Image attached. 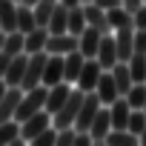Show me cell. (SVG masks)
I'll use <instances>...</instances> for the list:
<instances>
[{"instance_id": "1", "label": "cell", "mask_w": 146, "mask_h": 146, "mask_svg": "<svg viewBox=\"0 0 146 146\" xmlns=\"http://www.w3.org/2000/svg\"><path fill=\"white\" fill-rule=\"evenodd\" d=\"M46 92H49V86H35V89H26L23 92V98H20V106H17V112H15V120H26V117H32L35 112H40L43 106H46Z\"/></svg>"}, {"instance_id": "2", "label": "cell", "mask_w": 146, "mask_h": 146, "mask_svg": "<svg viewBox=\"0 0 146 146\" xmlns=\"http://www.w3.org/2000/svg\"><path fill=\"white\" fill-rule=\"evenodd\" d=\"M46 57H49L46 49L29 54V63H26V72H23V80H20V89H23V92L43 83V66H46Z\"/></svg>"}, {"instance_id": "3", "label": "cell", "mask_w": 146, "mask_h": 146, "mask_svg": "<svg viewBox=\"0 0 146 146\" xmlns=\"http://www.w3.org/2000/svg\"><path fill=\"white\" fill-rule=\"evenodd\" d=\"M46 126H52V115L46 112V109H40V112H35L32 117H26V120H20V137L26 140V143H32Z\"/></svg>"}, {"instance_id": "4", "label": "cell", "mask_w": 146, "mask_h": 146, "mask_svg": "<svg viewBox=\"0 0 146 146\" xmlns=\"http://www.w3.org/2000/svg\"><path fill=\"white\" fill-rule=\"evenodd\" d=\"M100 75H103L100 60H98V57H86V63H83V69H80V75H78L75 86H78V89H83V92H95V86H98Z\"/></svg>"}, {"instance_id": "5", "label": "cell", "mask_w": 146, "mask_h": 146, "mask_svg": "<svg viewBox=\"0 0 146 146\" xmlns=\"http://www.w3.org/2000/svg\"><path fill=\"white\" fill-rule=\"evenodd\" d=\"M78 35H72V32H60V35H52L49 32V40H46V52L49 54H69V52H75L78 49Z\"/></svg>"}, {"instance_id": "6", "label": "cell", "mask_w": 146, "mask_h": 146, "mask_svg": "<svg viewBox=\"0 0 146 146\" xmlns=\"http://www.w3.org/2000/svg\"><path fill=\"white\" fill-rule=\"evenodd\" d=\"M72 89H75V86H72V83H66V80H60V83H54V86H49V92H46V112L49 115H54L63 103H66V98L72 95Z\"/></svg>"}, {"instance_id": "7", "label": "cell", "mask_w": 146, "mask_h": 146, "mask_svg": "<svg viewBox=\"0 0 146 146\" xmlns=\"http://www.w3.org/2000/svg\"><path fill=\"white\" fill-rule=\"evenodd\" d=\"M20 98H23V89L20 86H6L3 98H0V123L15 117V112L20 106Z\"/></svg>"}, {"instance_id": "8", "label": "cell", "mask_w": 146, "mask_h": 146, "mask_svg": "<svg viewBox=\"0 0 146 146\" xmlns=\"http://www.w3.org/2000/svg\"><path fill=\"white\" fill-rule=\"evenodd\" d=\"M83 63H86V54H83L80 49L69 52V54H63V80L75 86V80H78V75H80Z\"/></svg>"}, {"instance_id": "9", "label": "cell", "mask_w": 146, "mask_h": 146, "mask_svg": "<svg viewBox=\"0 0 146 146\" xmlns=\"http://www.w3.org/2000/svg\"><path fill=\"white\" fill-rule=\"evenodd\" d=\"M78 49L86 54V57H95L98 54V49H100V40H103V32L100 29H95V26H86L80 35H78Z\"/></svg>"}, {"instance_id": "10", "label": "cell", "mask_w": 146, "mask_h": 146, "mask_svg": "<svg viewBox=\"0 0 146 146\" xmlns=\"http://www.w3.org/2000/svg\"><path fill=\"white\" fill-rule=\"evenodd\" d=\"M95 92H98V98H100V103H103V106H109L112 100H117V98H120V92H117V86H115V78H112V69H103V75H100V80H98Z\"/></svg>"}, {"instance_id": "11", "label": "cell", "mask_w": 146, "mask_h": 146, "mask_svg": "<svg viewBox=\"0 0 146 146\" xmlns=\"http://www.w3.org/2000/svg\"><path fill=\"white\" fill-rule=\"evenodd\" d=\"M80 6H83V3H80ZM83 12H86V26H95V29H100L103 35H109V32H112L106 9H100V6L95 3V0H92V3H86V6H83Z\"/></svg>"}, {"instance_id": "12", "label": "cell", "mask_w": 146, "mask_h": 146, "mask_svg": "<svg viewBox=\"0 0 146 146\" xmlns=\"http://www.w3.org/2000/svg\"><path fill=\"white\" fill-rule=\"evenodd\" d=\"M89 132H92L95 143H103L106 140V135L112 132V112H109V106H100V112L95 115V120L89 126Z\"/></svg>"}, {"instance_id": "13", "label": "cell", "mask_w": 146, "mask_h": 146, "mask_svg": "<svg viewBox=\"0 0 146 146\" xmlns=\"http://www.w3.org/2000/svg\"><path fill=\"white\" fill-rule=\"evenodd\" d=\"M115 35V49H117V60H129L135 54V29H117Z\"/></svg>"}, {"instance_id": "14", "label": "cell", "mask_w": 146, "mask_h": 146, "mask_svg": "<svg viewBox=\"0 0 146 146\" xmlns=\"http://www.w3.org/2000/svg\"><path fill=\"white\" fill-rule=\"evenodd\" d=\"M109 112H112V129H126L129 126V115H132V106H129V100L120 95L117 100H112L109 103Z\"/></svg>"}, {"instance_id": "15", "label": "cell", "mask_w": 146, "mask_h": 146, "mask_svg": "<svg viewBox=\"0 0 146 146\" xmlns=\"http://www.w3.org/2000/svg\"><path fill=\"white\" fill-rule=\"evenodd\" d=\"M63 80V54H49L43 66V86H54Z\"/></svg>"}, {"instance_id": "16", "label": "cell", "mask_w": 146, "mask_h": 146, "mask_svg": "<svg viewBox=\"0 0 146 146\" xmlns=\"http://www.w3.org/2000/svg\"><path fill=\"white\" fill-rule=\"evenodd\" d=\"M26 63H29V54H26V52H20V54L12 57V63H9V69H6V75H3L6 86H20L23 72H26Z\"/></svg>"}, {"instance_id": "17", "label": "cell", "mask_w": 146, "mask_h": 146, "mask_svg": "<svg viewBox=\"0 0 146 146\" xmlns=\"http://www.w3.org/2000/svg\"><path fill=\"white\" fill-rule=\"evenodd\" d=\"M46 40H49V29H46V26H35L32 32H26V43H23V52H26V54L43 52V49H46Z\"/></svg>"}, {"instance_id": "18", "label": "cell", "mask_w": 146, "mask_h": 146, "mask_svg": "<svg viewBox=\"0 0 146 146\" xmlns=\"http://www.w3.org/2000/svg\"><path fill=\"white\" fill-rule=\"evenodd\" d=\"M98 60H100V66L103 69H112L115 63H117V49H115V35L109 32V35H103V40H100V49H98V54H95Z\"/></svg>"}, {"instance_id": "19", "label": "cell", "mask_w": 146, "mask_h": 146, "mask_svg": "<svg viewBox=\"0 0 146 146\" xmlns=\"http://www.w3.org/2000/svg\"><path fill=\"white\" fill-rule=\"evenodd\" d=\"M106 15H109L112 32H117V29H135V15H132L126 6H115V9H109Z\"/></svg>"}, {"instance_id": "20", "label": "cell", "mask_w": 146, "mask_h": 146, "mask_svg": "<svg viewBox=\"0 0 146 146\" xmlns=\"http://www.w3.org/2000/svg\"><path fill=\"white\" fill-rule=\"evenodd\" d=\"M0 29L3 32L17 29V3L15 0H0Z\"/></svg>"}, {"instance_id": "21", "label": "cell", "mask_w": 146, "mask_h": 146, "mask_svg": "<svg viewBox=\"0 0 146 146\" xmlns=\"http://www.w3.org/2000/svg\"><path fill=\"white\" fill-rule=\"evenodd\" d=\"M103 143H106V146H137L140 137H137L135 132H129V129H112Z\"/></svg>"}, {"instance_id": "22", "label": "cell", "mask_w": 146, "mask_h": 146, "mask_svg": "<svg viewBox=\"0 0 146 146\" xmlns=\"http://www.w3.org/2000/svg\"><path fill=\"white\" fill-rule=\"evenodd\" d=\"M86 29V12H83V6L78 3V6H69V17H66V32H72V35H80Z\"/></svg>"}, {"instance_id": "23", "label": "cell", "mask_w": 146, "mask_h": 146, "mask_svg": "<svg viewBox=\"0 0 146 146\" xmlns=\"http://www.w3.org/2000/svg\"><path fill=\"white\" fill-rule=\"evenodd\" d=\"M37 26V20H35V9L32 6H26V3H17V32H32Z\"/></svg>"}, {"instance_id": "24", "label": "cell", "mask_w": 146, "mask_h": 146, "mask_svg": "<svg viewBox=\"0 0 146 146\" xmlns=\"http://www.w3.org/2000/svg\"><path fill=\"white\" fill-rule=\"evenodd\" d=\"M66 17H69V6H63V3H57L54 6V12H52V17H49V32L52 35H60V32H66Z\"/></svg>"}, {"instance_id": "25", "label": "cell", "mask_w": 146, "mask_h": 146, "mask_svg": "<svg viewBox=\"0 0 146 146\" xmlns=\"http://www.w3.org/2000/svg\"><path fill=\"white\" fill-rule=\"evenodd\" d=\"M20 137V120H3L0 123V146H12Z\"/></svg>"}, {"instance_id": "26", "label": "cell", "mask_w": 146, "mask_h": 146, "mask_svg": "<svg viewBox=\"0 0 146 146\" xmlns=\"http://www.w3.org/2000/svg\"><path fill=\"white\" fill-rule=\"evenodd\" d=\"M23 43H26V35L23 32H6V37H3V52H9V54H20L23 52Z\"/></svg>"}, {"instance_id": "27", "label": "cell", "mask_w": 146, "mask_h": 146, "mask_svg": "<svg viewBox=\"0 0 146 146\" xmlns=\"http://www.w3.org/2000/svg\"><path fill=\"white\" fill-rule=\"evenodd\" d=\"M126 63H129V72H132L135 83H143L146 80V54H132Z\"/></svg>"}, {"instance_id": "28", "label": "cell", "mask_w": 146, "mask_h": 146, "mask_svg": "<svg viewBox=\"0 0 146 146\" xmlns=\"http://www.w3.org/2000/svg\"><path fill=\"white\" fill-rule=\"evenodd\" d=\"M54 6H57V3H49V0H37V3L32 6V9H35V20H37V26H49V17H52Z\"/></svg>"}, {"instance_id": "29", "label": "cell", "mask_w": 146, "mask_h": 146, "mask_svg": "<svg viewBox=\"0 0 146 146\" xmlns=\"http://www.w3.org/2000/svg\"><path fill=\"white\" fill-rule=\"evenodd\" d=\"M123 98L129 100V106H132V109H143V103H146V83H135Z\"/></svg>"}, {"instance_id": "30", "label": "cell", "mask_w": 146, "mask_h": 146, "mask_svg": "<svg viewBox=\"0 0 146 146\" xmlns=\"http://www.w3.org/2000/svg\"><path fill=\"white\" fill-rule=\"evenodd\" d=\"M129 132H135L137 137H140V132L146 129V112L143 109H132V115H129V126H126Z\"/></svg>"}, {"instance_id": "31", "label": "cell", "mask_w": 146, "mask_h": 146, "mask_svg": "<svg viewBox=\"0 0 146 146\" xmlns=\"http://www.w3.org/2000/svg\"><path fill=\"white\" fill-rule=\"evenodd\" d=\"M32 146H57V129H54V126H46V129L32 140Z\"/></svg>"}, {"instance_id": "32", "label": "cell", "mask_w": 146, "mask_h": 146, "mask_svg": "<svg viewBox=\"0 0 146 146\" xmlns=\"http://www.w3.org/2000/svg\"><path fill=\"white\" fill-rule=\"evenodd\" d=\"M75 137H78V129L75 126L57 129V146H75Z\"/></svg>"}, {"instance_id": "33", "label": "cell", "mask_w": 146, "mask_h": 146, "mask_svg": "<svg viewBox=\"0 0 146 146\" xmlns=\"http://www.w3.org/2000/svg\"><path fill=\"white\" fill-rule=\"evenodd\" d=\"M135 54H146V29H135Z\"/></svg>"}, {"instance_id": "34", "label": "cell", "mask_w": 146, "mask_h": 146, "mask_svg": "<svg viewBox=\"0 0 146 146\" xmlns=\"http://www.w3.org/2000/svg\"><path fill=\"white\" fill-rule=\"evenodd\" d=\"M132 15H135V29H146V3H140Z\"/></svg>"}, {"instance_id": "35", "label": "cell", "mask_w": 146, "mask_h": 146, "mask_svg": "<svg viewBox=\"0 0 146 146\" xmlns=\"http://www.w3.org/2000/svg\"><path fill=\"white\" fill-rule=\"evenodd\" d=\"M12 57H15V54H9V52H3V49H0V78L6 75V69H9V63H12Z\"/></svg>"}, {"instance_id": "36", "label": "cell", "mask_w": 146, "mask_h": 146, "mask_svg": "<svg viewBox=\"0 0 146 146\" xmlns=\"http://www.w3.org/2000/svg\"><path fill=\"white\" fill-rule=\"evenodd\" d=\"M95 3H98L100 9H106V12H109V9H115V6H123V0H95Z\"/></svg>"}, {"instance_id": "37", "label": "cell", "mask_w": 146, "mask_h": 146, "mask_svg": "<svg viewBox=\"0 0 146 146\" xmlns=\"http://www.w3.org/2000/svg\"><path fill=\"white\" fill-rule=\"evenodd\" d=\"M140 3H143V0H123V6H126L129 12H135V9H137Z\"/></svg>"}, {"instance_id": "38", "label": "cell", "mask_w": 146, "mask_h": 146, "mask_svg": "<svg viewBox=\"0 0 146 146\" xmlns=\"http://www.w3.org/2000/svg\"><path fill=\"white\" fill-rule=\"evenodd\" d=\"M60 3H63V6H78L80 0H60Z\"/></svg>"}, {"instance_id": "39", "label": "cell", "mask_w": 146, "mask_h": 146, "mask_svg": "<svg viewBox=\"0 0 146 146\" xmlns=\"http://www.w3.org/2000/svg\"><path fill=\"white\" fill-rule=\"evenodd\" d=\"M3 92H6V80L0 78V98H3Z\"/></svg>"}, {"instance_id": "40", "label": "cell", "mask_w": 146, "mask_h": 146, "mask_svg": "<svg viewBox=\"0 0 146 146\" xmlns=\"http://www.w3.org/2000/svg\"><path fill=\"white\" fill-rule=\"evenodd\" d=\"M140 143H143V146H146V129H143V132H140Z\"/></svg>"}, {"instance_id": "41", "label": "cell", "mask_w": 146, "mask_h": 146, "mask_svg": "<svg viewBox=\"0 0 146 146\" xmlns=\"http://www.w3.org/2000/svg\"><path fill=\"white\" fill-rule=\"evenodd\" d=\"M20 3H26V6H35V3H37V0H20Z\"/></svg>"}, {"instance_id": "42", "label": "cell", "mask_w": 146, "mask_h": 146, "mask_svg": "<svg viewBox=\"0 0 146 146\" xmlns=\"http://www.w3.org/2000/svg\"><path fill=\"white\" fill-rule=\"evenodd\" d=\"M3 37H6V32H0V49H3Z\"/></svg>"}, {"instance_id": "43", "label": "cell", "mask_w": 146, "mask_h": 146, "mask_svg": "<svg viewBox=\"0 0 146 146\" xmlns=\"http://www.w3.org/2000/svg\"><path fill=\"white\" fill-rule=\"evenodd\" d=\"M80 3H83V6H86V3H92V0H80Z\"/></svg>"}, {"instance_id": "44", "label": "cell", "mask_w": 146, "mask_h": 146, "mask_svg": "<svg viewBox=\"0 0 146 146\" xmlns=\"http://www.w3.org/2000/svg\"><path fill=\"white\" fill-rule=\"evenodd\" d=\"M49 3H60V0H49Z\"/></svg>"}, {"instance_id": "45", "label": "cell", "mask_w": 146, "mask_h": 146, "mask_svg": "<svg viewBox=\"0 0 146 146\" xmlns=\"http://www.w3.org/2000/svg\"><path fill=\"white\" fill-rule=\"evenodd\" d=\"M143 112H146V103H143Z\"/></svg>"}, {"instance_id": "46", "label": "cell", "mask_w": 146, "mask_h": 146, "mask_svg": "<svg viewBox=\"0 0 146 146\" xmlns=\"http://www.w3.org/2000/svg\"><path fill=\"white\" fill-rule=\"evenodd\" d=\"M15 3H20V0H15Z\"/></svg>"}, {"instance_id": "47", "label": "cell", "mask_w": 146, "mask_h": 146, "mask_svg": "<svg viewBox=\"0 0 146 146\" xmlns=\"http://www.w3.org/2000/svg\"><path fill=\"white\" fill-rule=\"evenodd\" d=\"M143 3H146V0H143Z\"/></svg>"}, {"instance_id": "48", "label": "cell", "mask_w": 146, "mask_h": 146, "mask_svg": "<svg viewBox=\"0 0 146 146\" xmlns=\"http://www.w3.org/2000/svg\"><path fill=\"white\" fill-rule=\"evenodd\" d=\"M0 32H3V29H0Z\"/></svg>"}, {"instance_id": "49", "label": "cell", "mask_w": 146, "mask_h": 146, "mask_svg": "<svg viewBox=\"0 0 146 146\" xmlns=\"http://www.w3.org/2000/svg\"><path fill=\"white\" fill-rule=\"evenodd\" d=\"M143 83H146V80H143Z\"/></svg>"}]
</instances>
